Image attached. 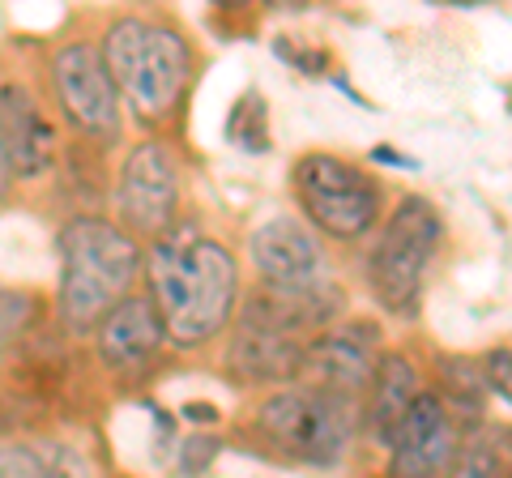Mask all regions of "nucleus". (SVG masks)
<instances>
[{
  "mask_svg": "<svg viewBox=\"0 0 512 478\" xmlns=\"http://www.w3.org/2000/svg\"><path fill=\"white\" fill-rule=\"evenodd\" d=\"M52 86L64 107V116L82 137L111 146L124 133L120 116V94L111 86V77L99 60V47L90 43H64L52 56Z\"/></svg>",
  "mask_w": 512,
  "mask_h": 478,
  "instance_id": "6e6552de",
  "label": "nucleus"
},
{
  "mask_svg": "<svg viewBox=\"0 0 512 478\" xmlns=\"http://www.w3.org/2000/svg\"><path fill=\"white\" fill-rule=\"evenodd\" d=\"M94 342H99V359L111 372L137 376L163 355L167 325L150 304V295H128L94 325Z\"/></svg>",
  "mask_w": 512,
  "mask_h": 478,
  "instance_id": "ddd939ff",
  "label": "nucleus"
},
{
  "mask_svg": "<svg viewBox=\"0 0 512 478\" xmlns=\"http://www.w3.org/2000/svg\"><path fill=\"white\" fill-rule=\"evenodd\" d=\"M414 397H419V368L397 350L380 355L372 380H367V410H359V423L372 427L380 440H389Z\"/></svg>",
  "mask_w": 512,
  "mask_h": 478,
  "instance_id": "2eb2a0df",
  "label": "nucleus"
},
{
  "mask_svg": "<svg viewBox=\"0 0 512 478\" xmlns=\"http://www.w3.org/2000/svg\"><path fill=\"white\" fill-rule=\"evenodd\" d=\"M508 380H512V350L508 346H495L487 355V389L508 402Z\"/></svg>",
  "mask_w": 512,
  "mask_h": 478,
  "instance_id": "aec40b11",
  "label": "nucleus"
},
{
  "mask_svg": "<svg viewBox=\"0 0 512 478\" xmlns=\"http://www.w3.org/2000/svg\"><path fill=\"white\" fill-rule=\"evenodd\" d=\"M376 329L372 325H338V329H325L312 346H303V368L299 376L308 380L312 389H325V393H338V397H355L367 389V380L376 372Z\"/></svg>",
  "mask_w": 512,
  "mask_h": 478,
  "instance_id": "9b49d317",
  "label": "nucleus"
},
{
  "mask_svg": "<svg viewBox=\"0 0 512 478\" xmlns=\"http://www.w3.org/2000/svg\"><path fill=\"white\" fill-rule=\"evenodd\" d=\"M47 457L52 444H0V478H47Z\"/></svg>",
  "mask_w": 512,
  "mask_h": 478,
  "instance_id": "a211bd4d",
  "label": "nucleus"
},
{
  "mask_svg": "<svg viewBox=\"0 0 512 478\" xmlns=\"http://www.w3.org/2000/svg\"><path fill=\"white\" fill-rule=\"evenodd\" d=\"M389 478H444L461 449L457 414L440 393H419L393 427Z\"/></svg>",
  "mask_w": 512,
  "mask_h": 478,
  "instance_id": "9d476101",
  "label": "nucleus"
},
{
  "mask_svg": "<svg viewBox=\"0 0 512 478\" xmlns=\"http://www.w3.org/2000/svg\"><path fill=\"white\" fill-rule=\"evenodd\" d=\"M227 141L239 146L244 154H265L269 150V111H265V94L261 90H248L244 99L231 107Z\"/></svg>",
  "mask_w": 512,
  "mask_h": 478,
  "instance_id": "dca6fc26",
  "label": "nucleus"
},
{
  "mask_svg": "<svg viewBox=\"0 0 512 478\" xmlns=\"http://www.w3.org/2000/svg\"><path fill=\"white\" fill-rule=\"evenodd\" d=\"M248 252H252L256 274H261V286H269V291L320 295L333 286L320 235L308 227V222H299L291 214L269 218L265 227H256L248 239Z\"/></svg>",
  "mask_w": 512,
  "mask_h": 478,
  "instance_id": "1a4fd4ad",
  "label": "nucleus"
},
{
  "mask_svg": "<svg viewBox=\"0 0 512 478\" xmlns=\"http://www.w3.org/2000/svg\"><path fill=\"white\" fill-rule=\"evenodd\" d=\"M214 453H218V444L214 440H188L184 444V461H180V466H184V474H197V470H205V466H210V461H214Z\"/></svg>",
  "mask_w": 512,
  "mask_h": 478,
  "instance_id": "412c9836",
  "label": "nucleus"
},
{
  "mask_svg": "<svg viewBox=\"0 0 512 478\" xmlns=\"http://www.w3.org/2000/svg\"><path fill=\"white\" fill-rule=\"evenodd\" d=\"M5 188H9V167H5V154H0V197H5Z\"/></svg>",
  "mask_w": 512,
  "mask_h": 478,
  "instance_id": "4be33fe9",
  "label": "nucleus"
},
{
  "mask_svg": "<svg viewBox=\"0 0 512 478\" xmlns=\"http://www.w3.org/2000/svg\"><path fill=\"white\" fill-rule=\"evenodd\" d=\"M444 248V222L440 210L427 197L410 193L397 201L393 218L384 222L380 239L367 257V286L380 299V308L410 316L423 299L427 269Z\"/></svg>",
  "mask_w": 512,
  "mask_h": 478,
  "instance_id": "39448f33",
  "label": "nucleus"
},
{
  "mask_svg": "<svg viewBox=\"0 0 512 478\" xmlns=\"http://www.w3.org/2000/svg\"><path fill=\"white\" fill-rule=\"evenodd\" d=\"M256 432L274 449L303 466H333L342 461L359 432V402L312 385H291L265 397L256 410Z\"/></svg>",
  "mask_w": 512,
  "mask_h": 478,
  "instance_id": "20e7f679",
  "label": "nucleus"
},
{
  "mask_svg": "<svg viewBox=\"0 0 512 478\" xmlns=\"http://www.w3.org/2000/svg\"><path fill=\"white\" fill-rule=\"evenodd\" d=\"M146 274L150 304L163 316L167 338L180 346L210 342L231 321L239 299V265L218 239L192 227H171L163 239H154Z\"/></svg>",
  "mask_w": 512,
  "mask_h": 478,
  "instance_id": "f257e3e1",
  "label": "nucleus"
},
{
  "mask_svg": "<svg viewBox=\"0 0 512 478\" xmlns=\"http://www.w3.org/2000/svg\"><path fill=\"white\" fill-rule=\"evenodd\" d=\"M116 210L124 235L163 239L180 218V158L167 141H141L116 175Z\"/></svg>",
  "mask_w": 512,
  "mask_h": 478,
  "instance_id": "0eeeda50",
  "label": "nucleus"
},
{
  "mask_svg": "<svg viewBox=\"0 0 512 478\" xmlns=\"http://www.w3.org/2000/svg\"><path fill=\"white\" fill-rule=\"evenodd\" d=\"M295 197L312 227L333 239H363L384 210L376 175L338 154H303L295 163Z\"/></svg>",
  "mask_w": 512,
  "mask_h": 478,
  "instance_id": "423d86ee",
  "label": "nucleus"
},
{
  "mask_svg": "<svg viewBox=\"0 0 512 478\" xmlns=\"http://www.w3.org/2000/svg\"><path fill=\"white\" fill-rule=\"evenodd\" d=\"M227 363L239 380H256V385H274V380H295L303 368V346L299 338H282V333L248 329L239 325L231 338Z\"/></svg>",
  "mask_w": 512,
  "mask_h": 478,
  "instance_id": "4468645a",
  "label": "nucleus"
},
{
  "mask_svg": "<svg viewBox=\"0 0 512 478\" xmlns=\"http://www.w3.org/2000/svg\"><path fill=\"white\" fill-rule=\"evenodd\" d=\"M141 248L107 218H73L60 227V321L86 333L133 295Z\"/></svg>",
  "mask_w": 512,
  "mask_h": 478,
  "instance_id": "f03ea898",
  "label": "nucleus"
},
{
  "mask_svg": "<svg viewBox=\"0 0 512 478\" xmlns=\"http://www.w3.org/2000/svg\"><path fill=\"white\" fill-rule=\"evenodd\" d=\"M0 154L9 180H43L56 167V129L26 86H0Z\"/></svg>",
  "mask_w": 512,
  "mask_h": 478,
  "instance_id": "f8f14e48",
  "label": "nucleus"
},
{
  "mask_svg": "<svg viewBox=\"0 0 512 478\" xmlns=\"http://www.w3.org/2000/svg\"><path fill=\"white\" fill-rule=\"evenodd\" d=\"M30 312H35V299H30L26 291L0 286V342L18 338V333L30 325Z\"/></svg>",
  "mask_w": 512,
  "mask_h": 478,
  "instance_id": "6ab92c4d",
  "label": "nucleus"
},
{
  "mask_svg": "<svg viewBox=\"0 0 512 478\" xmlns=\"http://www.w3.org/2000/svg\"><path fill=\"white\" fill-rule=\"evenodd\" d=\"M444 478H508V466H504V453L495 449V440H461Z\"/></svg>",
  "mask_w": 512,
  "mask_h": 478,
  "instance_id": "f3484780",
  "label": "nucleus"
},
{
  "mask_svg": "<svg viewBox=\"0 0 512 478\" xmlns=\"http://www.w3.org/2000/svg\"><path fill=\"white\" fill-rule=\"evenodd\" d=\"M99 60L116 94L137 107L141 120H167L188 94L192 82V47L175 26L120 18L107 26Z\"/></svg>",
  "mask_w": 512,
  "mask_h": 478,
  "instance_id": "7ed1b4c3",
  "label": "nucleus"
}]
</instances>
